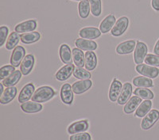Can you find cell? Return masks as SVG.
I'll return each mask as SVG.
<instances>
[{"label": "cell", "mask_w": 159, "mask_h": 140, "mask_svg": "<svg viewBox=\"0 0 159 140\" xmlns=\"http://www.w3.org/2000/svg\"><path fill=\"white\" fill-rule=\"evenodd\" d=\"M55 94V90L52 87L48 86H42L34 92L32 97V101L38 103L47 102L54 97Z\"/></svg>", "instance_id": "cell-1"}, {"label": "cell", "mask_w": 159, "mask_h": 140, "mask_svg": "<svg viewBox=\"0 0 159 140\" xmlns=\"http://www.w3.org/2000/svg\"><path fill=\"white\" fill-rule=\"evenodd\" d=\"M129 26V18L127 17H121L116 21L114 27L112 28L111 33L113 36H120L127 31Z\"/></svg>", "instance_id": "cell-2"}, {"label": "cell", "mask_w": 159, "mask_h": 140, "mask_svg": "<svg viewBox=\"0 0 159 140\" xmlns=\"http://www.w3.org/2000/svg\"><path fill=\"white\" fill-rule=\"evenodd\" d=\"M136 71L141 75L150 78H156L159 75V69L155 66H152L147 64H139L135 67Z\"/></svg>", "instance_id": "cell-3"}, {"label": "cell", "mask_w": 159, "mask_h": 140, "mask_svg": "<svg viewBox=\"0 0 159 140\" xmlns=\"http://www.w3.org/2000/svg\"><path fill=\"white\" fill-rule=\"evenodd\" d=\"M148 48L147 45L142 41H137L134 52V60L136 64H142L147 55Z\"/></svg>", "instance_id": "cell-4"}, {"label": "cell", "mask_w": 159, "mask_h": 140, "mask_svg": "<svg viewBox=\"0 0 159 140\" xmlns=\"http://www.w3.org/2000/svg\"><path fill=\"white\" fill-rule=\"evenodd\" d=\"M159 120V111L156 109L150 110V112L143 119L141 127L143 130H149L157 123Z\"/></svg>", "instance_id": "cell-5"}, {"label": "cell", "mask_w": 159, "mask_h": 140, "mask_svg": "<svg viewBox=\"0 0 159 140\" xmlns=\"http://www.w3.org/2000/svg\"><path fill=\"white\" fill-rule=\"evenodd\" d=\"M34 92L35 86L32 83H30L25 85V86H24L23 88L22 89L21 92L19 93L18 102L23 104V103L29 101V100H30L32 98Z\"/></svg>", "instance_id": "cell-6"}, {"label": "cell", "mask_w": 159, "mask_h": 140, "mask_svg": "<svg viewBox=\"0 0 159 140\" xmlns=\"http://www.w3.org/2000/svg\"><path fill=\"white\" fill-rule=\"evenodd\" d=\"M25 56V49L22 46H17L13 50L11 56V64L15 67H18L21 65L22 60Z\"/></svg>", "instance_id": "cell-7"}, {"label": "cell", "mask_w": 159, "mask_h": 140, "mask_svg": "<svg viewBox=\"0 0 159 140\" xmlns=\"http://www.w3.org/2000/svg\"><path fill=\"white\" fill-rule=\"evenodd\" d=\"M123 85L121 82H119L118 79L115 78L112 81L111 84L110 86V90H109L108 97L110 101L111 102H116L119 99L120 93H121L122 90H123Z\"/></svg>", "instance_id": "cell-8"}, {"label": "cell", "mask_w": 159, "mask_h": 140, "mask_svg": "<svg viewBox=\"0 0 159 140\" xmlns=\"http://www.w3.org/2000/svg\"><path fill=\"white\" fill-rule=\"evenodd\" d=\"M75 70V66L72 63L70 64H66L65 66H62L61 68L57 70V72L55 74V78L57 80L61 82L65 81L71 77Z\"/></svg>", "instance_id": "cell-9"}, {"label": "cell", "mask_w": 159, "mask_h": 140, "mask_svg": "<svg viewBox=\"0 0 159 140\" xmlns=\"http://www.w3.org/2000/svg\"><path fill=\"white\" fill-rule=\"evenodd\" d=\"M73 90L72 86L69 83H65L61 86V99L62 102L65 104H72L73 101Z\"/></svg>", "instance_id": "cell-10"}, {"label": "cell", "mask_w": 159, "mask_h": 140, "mask_svg": "<svg viewBox=\"0 0 159 140\" xmlns=\"http://www.w3.org/2000/svg\"><path fill=\"white\" fill-rule=\"evenodd\" d=\"M34 56L33 55H26L20 65V70L23 75H28L31 73L34 66Z\"/></svg>", "instance_id": "cell-11"}, {"label": "cell", "mask_w": 159, "mask_h": 140, "mask_svg": "<svg viewBox=\"0 0 159 140\" xmlns=\"http://www.w3.org/2000/svg\"><path fill=\"white\" fill-rule=\"evenodd\" d=\"M136 45H137V43L134 40H130L122 42L116 47V52L119 55L130 54L135 49Z\"/></svg>", "instance_id": "cell-12"}, {"label": "cell", "mask_w": 159, "mask_h": 140, "mask_svg": "<svg viewBox=\"0 0 159 140\" xmlns=\"http://www.w3.org/2000/svg\"><path fill=\"white\" fill-rule=\"evenodd\" d=\"M89 124L88 121L84 120V121H79L72 123V124L69 126L67 131L69 134L74 135V134H78V133L84 132L89 129Z\"/></svg>", "instance_id": "cell-13"}, {"label": "cell", "mask_w": 159, "mask_h": 140, "mask_svg": "<svg viewBox=\"0 0 159 140\" xmlns=\"http://www.w3.org/2000/svg\"><path fill=\"white\" fill-rule=\"evenodd\" d=\"M37 21L36 20H27L25 22L19 23L15 26V30L18 33L22 32V33H26V32H30L34 31L37 28Z\"/></svg>", "instance_id": "cell-14"}, {"label": "cell", "mask_w": 159, "mask_h": 140, "mask_svg": "<svg viewBox=\"0 0 159 140\" xmlns=\"http://www.w3.org/2000/svg\"><path fill=\"white\" fill-rule=\"evenodd\" d=\"M76 48L80 49V50L88 51V52H93L96 50L98 48V45L92 40L84 39V38H79L76 39L75 42Z\"/></svg>", "instance_id": "cell-15"}, {"label": "cell", "mask_w": 159, "mask_h": 140, "mask_svg": "<svg viewBox=\"0 0 159 140\" xmlns=\"http://www.w3.org/2000/svg\"><path fill=\"white\" fill-rule=\"evenodd\" d=\"M80 36L84 39L94 40L97 39L101 35V31L97 28L85 27L81 29L79 32Z\"/></svg>", "instance_id": "cell-16"}, {"label": "cell", "mask_w": 159, "mask_h": 140, "mask_svg": "<svg viewBox=\"0 0 159 140\" xmlns=\"http://www.w3.org/2000/svg\"><path fill=\"white\" fill-rule=\"evenodd\" d=\"M92 86V82L90 79L86 80H80L72 84V88L74 93L76 94H82L89 90Z\"/></svg>", "instance_id": "cell-17"}, {"label": "cell", "mask_w": 159, "mask_h": 140, "mask_svg": "<svg viewBox=\"0 0 159 140\" xmlns=\"http://www.w3.org/2000/svg\"><path fill=\"white\" fill-rule=\"evenodd\" d=\"M132 85L129 83H124L123 86V90H122L120 96H119V99H118V104L119 105H123V104H126L127 101L130 99V96L132 94Z\"/></svg>", "instance_id": "cell-18"}, {"label": "cell", "mask_w": 159, "mask_h": 140, "mask_svg": "<svg viewBox=\"0 0 159 140\" xmlns=\"http://www.w3.org/2000/svg\"><path fill=\"white\" fill-rule=\"evenodd\" d=\"M18 93V90L16 87L12 86V87H7L2 94L0 97V103L2 104H9L10 102L15 98Z\"/></svg>", "instance_id": "cell-19"}, {"label": "cell", "mask_w": 159, "mask_h": 140, "mask_svg": "<svg viewBox=\"0 0 159 140\" xmlns=\"http://www.w3.org/2000/svg\"><path fill=\"white\" fill-rule=\"evenodd\" d=\"M60 58L65 64H70L73 61L72 59V52L70 48L66 44H63L60 47Z\"/></svg>", "instance_id": "cell-20"}, {"label": "cell", "mask_w": 159, "mask_h": 140, "mask_svg": "<svg viewBox=\"0 0 159 140\" xmlns=\"http://www.w3.org/2000/svg\"><path fill=\"white\" fill-rule=\"evenodd\" d=\"M116 22V17L113 15H108L102 21L100 25H99V30L101 31L102 33H107L109 31H111Z\"/></svg>", "instance_id": "cell-21"}, {"label": "cell", "mask_w": 159, "mask_h": 140, "mask_svg": "<svg viewBox=\"0 0 159 140\" xmlns=\"http://www.w3.org/2000/svg\"><path fill=\"white\" fill-rule=\"evenodd\" d=\"M143 102L142 101V98H140L138 96H134V97H130V99L127 101V103L125 104L124 108H123V111L126 114H131L136 111L140 104Z\"/></svg>", "instance_id": "cell-22"}, {"label": "cell", "mask_w": 159, "mask_h": 140, "mask_svg": "<svg viewBox=\"0 0 159 140\" xmlns=\"http://www.w3.org/2000/svg\"><path fill=\"white\" fill-rule=\"evenodd\" d=\"M22 74L21 70H15V71L13 72L11 75L8 76L7 78H6L4 80H2V83L6 87H12V86H15L21 80Z\"/></svg>", "instance_id": "cell-23"}, {"label": "cell", "mask_w": 159, "mask_h": 140, "mask_svg": "<svg viewBox=\"0 0 159 140\" xmlns=\"http://www.w3.org/2000/svg\"><path fill=\"white\" fill-rule=\"evenodd\" d=\"M42 105L34 101H27L21 104V108L25 113H37L42 110Z\"/></svg>", "instance_id": "cell-24"}, {"label": "cell", "mask_w": 159, "mask_h": 140, "mask_svg": "<svg viewBox=\"0 0 159 140\" xmlns=\"http://www.w3.org/2000/svg\"><path fill=\"white\" fill-rule=\"evenodd\" d=\"M97 66V56L94 52L85 53V68L88 70H93Z\"/></svg>", "instance_id": "cell-25"}, {"label": "cell", "mask_w": 159, "mask_h": 140, "mask_svg": "<svg viewBox=\"0 0 159 140\" xmlns=\"http://www.w3.org/2000/svg\"><path fill=\"white\" fill-rule=\"evenodd\" d=\"M152 108V101L150 100H145L140 104L135 111V116L139 118L144 117L150 112Z\"/></svg>", "instance_id": "cell-26"}, {"label": "cell", "mask_w": 159, "mask_h": 140, "mask_svg": "<svg viewBox=\"0 0 159 140\" xmlns=\"http://www.w3.org/2000/svg\"><path fill=\"white\" fill-rule=\"evenodd\" d=\"M72 59L74 64L77 67H83L85 66V55L82 50L78 48H75L72 50Z\"/></svg>", "instance_id": "cell-27"}, {"label": "cell", "mask_w": 159, "mask_h": 140, "mask_svg": "<svg viewBox=\"0 0 159 140\" xmlns=\"http://www.w3.org/2000/svg\"><path fill=\"white\" fill-rule=\"evenodd\" d=\"M41 39V34L38 32H30L21 35V41L23 44L30 45L35 43Z\"/></svg>", "instance_id": "cell-28"}, {"label": "cell", "mask_w": 159, "mask_h": 140, "mask_svg": "<svg viewBox=\"0 0 159 140\" xmlns=\"http://www.w3.org/2000/svg\"><path fill=\"white\" fill-rule=\"evenodd\" d=\"M133 84L139 88H150L154 86V83L150 78L136 77L133 79Z\"/></svg>", "instance_id": "cell-29"}, {"label": "cell", "mask_w": 159, "mask_h": 140, "mask_svg": "<svg viewBox=\"0 0 159 140\" xmlns=\"http://www.w3.org/2000/svg\"><path fill=\"white\" fill-rule=\"evenodd\" d=\"M78 11H79L80 17L83 19L87 18L89 16V13L91 11V6L89 0H82L78 5Z\"/></svg>", "instance_id": "cell-30"}, {"label": "cell", "mask_w": 159, "mask_h": 140, "mask_svg": "<svg viewBox=\"0 0 159 140\" xmlns=\"http://www.w3.org/2000/svg\"><path fill=\"white\" fill-rule=\"evenodd\" d=\"M19 40H21V35H19L17 32H12L10 34L8 40L6 44V49L7 50H13L16 48Z\"/></svg>", "instance_id": "cell-31"}, {"label": "cell", "mask_w": 159, "mask_h": 140, "mask_svg": "<svg viewBox=\"0 0 159 140\" xmlns=\"http://www.w3.org/2000/svg\"><path fill=\"white\" fill-rule=\"evenodd\" d=\"M134 94L138 96L140 98L145 99V100H151L154 97V93L151 90L147 88H137L134 91Z\"/></svg>", "instance_id": "cell-32"}, {"label": "cell", "mask_w": 159, "mask_h": 140, "mask_svg": "<svg viewBox=\"0 0 159 140\" xmlns=\"http://www.w3.org/2000/svg\"><path fill=\"white\" fill-rule=\"evenodd\" d=\"M91 6V12L94 17L100 16L102 13L101 0H89Z\"/></svg>", "instance_id": "cell-33"}, {"label": "cell", "mask_w": 159, "mask_h": 140, "mask_svg": "<svg viewBox=\"0 0 159 140\" xmlns=\"http://www.w3.org/2000/svg\"><path fill=\"white\" fill-rule=\"evenodd\" d=\"M73 75L76 78L80 79V80H86V79H90L92 77L90 72L86 69H84L83 67H76L75 68Z\"/></svg>", "instance_id": "cell-34"}, {"label": "cell", "mask_w": 159, "mask_h": 140, "mask_svg": "<svg viewBox=\"0 0 159 140\" xmlns=\"http://www.w3.org/2000/svg\"><path fill=\"white\" fill-rule=\"evenodd\" d=\"M15 67L12 65H7V66H3L0 68V79L1 80H4L6 78H7L8 76L11 75L13 72L15 71Z\"/></svg>", "instance_id": "cell-35"}, {"label": "cell", "mask_w": 159, "mask_h": 140, "mask_svg": "<svg viewBox=\"0 0 159 140\" xmlns=\"http://www.w3.org/2000/svg\"><path fill=\"white\" fill-rule=\"evenodd\" d=\"M146 64L152 66H159V56L153 54H147L145 58Z\"/></svg>", "instance_id": "cell-36"}, {"label": "cell", "mask_w": 159, "mask_h": 140, "mask_svg": "<svg viewBox=\"0 0 159 140\" xmlns=\"http://www.w3.org/2000/svg\"><path fill=\"white\" fill-rule=\"evenodd\" d=\"M8 34H9V29L7 26H5V25L1 26L0 27V47H2L4 45Z\"/></svg>", "instance_id": "cell-37"}, {"label": "cell", "mask_w": 159, "mask_h": 140, "mask_svg": "<svg viewBox=\"0 0 159 140\" xmlns=\"http://www.w3.org/2000/svg\"><path fill=\"white\" fill-rule=\"evenodd\" d=\"M69 140H92L89 133L82 132L71 135Z\"/></svg>", "instance_id": "cell-38"}, {"label": "cell", "mask_w": 159, "mask_h": 140, "mask_svg": "<svg viewBox=\"0 0 159 140\" xmlns=\"http://www.w3.org/2000/svg\"><path fill=\"white\" fill-rule=\"evenodd\" d=\"M151 6L154 11H159V0H151Z\"/></svg>", "instance_id": "cell-39"}, {"label": "cell", "mask_w": 159, "mask_h": 140, "mask_svg": "<svg viewBox=\"0 0 159 140\" xmlns=\"http://www.w3.org/2000/svg\"><path fill=\"white\" fill-rule=\"evenodd\" d=\"M154 52L156 56H159V39L155 44V46H154Z\"/></svg>", "instance_id": "cell-40"}, {"label": "cell", "mask_w": 159, "mask_h": 140, "mask_svg": "<svg viewBox=\"0 0 159 140\" xmlns=\"http://www.w3.org/2000/svg\"><path fill=\"white\" fill-rule=\"evenodd\" d=\"M3 84H2V83H0V95H2V93L4 92V90H3Z\"/></svg>", "instance_id": "cell-41"}, {"label": "cell", "mask_w": 159, "mask_h": 140, "mask_svg": "<svg viewBox=\"0 0 159 140\" xmlns=\"http://www.w3.org/2000/svg\"><path fill=\"white\" fill-rule=\"evenodd\" d=\"M73 1H82V0H73Z\"/></svg>", "instance_id": "cell-42"}]
</instances>
